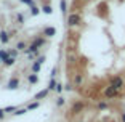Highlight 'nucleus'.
<instances>
[{
	"label": "nucleus",
	"instance_id": "obj_1",
	"mask_svg": "<svg viewBox=\"0 0 125 122\" xmlns=\"http://www.w3.org/2000/svg\"><path fill=\"white\" fill-rule=\"evenodd\" d=\"M79 24H80V16L79 15L72 13V15L67 16V26L69 27H75V26H79Z\"/></svg>",
	"mask_w": 125,
	"mask_h": 122
},
{
	"label": "nucleus",
	"instance_id": "obj_2",
	"mask_svg": "<svg viewBox=\"0 0 125 122\" xmlns=\"http://www.w3.org/2000/svg\"><path fill=\"white\" fill-rule=\"evenodd\" d=\"M111 87H114L115 90H120L122 87H124V79L119 77V76H115V77L111 80Z\"/></svg>",
	"mask_w": 125,
	"mask_h": 122
},
{
	"label": "nucleus",
	"instance_id": "obj_3",
	"mask_svg": "<svg viewBox=\"0 0 125 122\" xmlns=\"http://www.w3.org/2000/svg\"><path fill=\"white\" fill-rule=\"evenodd\" d=\"M104 96H106V98H114V96H117V90L109 85V87L104 89Z\"/></svg>",
	"mask_w": 125,
	"mask_h": 122
},
{
	"label": "nucleus",
	"instance_id": "obj_4",
	"mask_svg": "<svg viewBox=\"0 0 125 122\" xmlns=\"http://www.w3.org/2000/svg\"><path fill=\"white\" fill-rule=\"evenodd\" d=\"M8 89L10 90H16L19 87V79L18 77H13V79H10V80H8V85H7Z\"/></svg>",
	"mask_w": 125,
	"mask_h": 122
},
{
	"label": "nucleus",
	"instance_id": "obj_5",
	"mask_svg": "<svg viewBox=\"0 0 125 122\" xmlns=\"http://www.w3.org/2000/svg\"><path fill=\"white\" fill-rule=\"evenodd\" d=\"M43 35H45V37H53V35H56V29L52 27V26L45 27V29H43Z\"/></svg>",
	"mask_w": 125,
	"mask_h": 122
},
{
	"label": "nucleus",
	"instance_id": "obj_6",
	"mask_svg": "<svg viewBox=\"0 0 125 122\" xmlns=\"http://www.w3.org/2000/svg\"><path fill=\"white\" fill-rule=\"evenodd\" d=\"M0 42L2 44H8L10 42V34L7 31H0Z\"/></svg>",
	"mask_w": 125,
	"mask_h": 122
},
{
	"label": "nucleus",
	"instance_id": "obj_7",
	"mask_svg": "<svg viewBox=\"0 0 125 122\" xmlns=\"http://www.w3.org/2000/svg\"><path fill=\"white\" fill-rule=\"evenodd\" d=\"M27 82H29L31 85H35V84H39V74H29L27 76Z\"/></svg>",
	"mask_w": 125,
	"mask_h": 122
},
{
	"label": "nucleus",
	"instance_id": "obj_8",
	"mask_svg": "<svg viewBox=\"0 0 125 122\" xmlns=\"http://www.w3.org/2000/svg\"><path fill=\"white\" fill-rule=\"evenodd\" d=\"M59 10H61L62 15H66V13H67V2H66V0H59Z\"/></svg>",
	"mask_w": 125,
	"mask_h": 122
},
{
	"label": "nucleus",
	"instance_id": "obj_9",
	"mask_svg": "<svg viewBox=\"0 0 125 122\" xmlns=\"http://www.w3.org/2000/svg\"><path fill=\"white\" fill-rule=\"evenodd\" d=\"M48 92H50V90H48V89H45V90H42V92L35 93V100H43L45 96L48 95Z\"/></svg>",
	"mask_w": 125,
	"mask_h": 122
},
{
	"label": "nucleus",
	"instance_id": "obj_10",
	"mask_svg": "<svg viewBox=\"0 0 125 122\" xmlns=\"http://www.w3.org/2000/svg\"><path fill=\"white\" fill-rule=\"evenodd\" d=\"M40 67H42V64H39L37 61H34L32 63V72L34 74H39V72H40Z\"/></svg>",
	"mask_w": 125,
	"mask_h": 122
},
{
	"label": "nucleus",
	"instance_id": "obj_11",
	"mask_svg": "<svg viewBox=\"0 0 125 122\" xmlns=\"http://www.w3.org/2000/svg\"><path fill=\"white\" fill-rule=\"evenodd\" d=\"M26 48H27L26 42H18V45H16V50L18 52H26Z\"/></svg>",
	"mask_w": 125,
	"mask_h": 122
},
{
	"label": "nucleus",
	"instance_id": "obj_12",
	"mask_svg": "<svg viewBox=\"0 0 125 122\" xmlns=\"http://www.w3.org/2000/svg\"><path fill=\"white\" fill-rule=\"evenodd\" d=\"M42 11H43L45 15H52L53 8H52V5H43V7H42Z\"/></svg>",
	"mask_w": 125,
	"mask_h": 122
},
{
	"label": "nucleus",
	"instance_id": "obj_13",
	"mask_svg": "<svg viewBox=\"0 0 125 122\" xmlns=\"http://www.w3.org/2000/svg\"><path fill=\"white\" fill-rule=\"evenodd\" d=\"M15 63H16V58H11V56H8V58L3 61V64H5V66H13Z\"/></svg>",
	"mask_w": 125,
	"mask_h": 122
},
{
	"label": "nucleus",
	"instance_id": "obj_14",
	"mask_svg": "<svg viewBox=\"0 0 125 122\" xmlns=\"http://www.w3.org/2000/svg\"><path fill=\"white\" fill-rule=\"evenodd\" d=\"M83 108V103H80V101H77V103H74V106H72V111L74 112H79Z\"/></svg>",
	"mask_w": 125,
	"mask_h": 122
},
{
	"label": "nucleus",
	"instance_id": "obj_15",
	"mask_svg": "<svg viewBox=\"0 0 125 122\" xmlns=\"http://www.w3.org/2000/svg\"><path fill=\"white\" fill-rule=\"evenodd\" d=\"M8 50H0V59H2V61H5V59L8 58Z\"/></svg>",
	"mask_w": 125,
	"mask_h": 122
},
{
	"label": "nucleus",
	"instance_id": "obj_16",
	"mask_svg": "<svg viewBox=\"0 0 125 122\" xmlns=\"http://www.w3.org/2000/svg\"><path fill=\"white\" fill-rule=\"evenodd\" d=\"M26 112H27L26 108H21V109H16V111L13 112V116H22V114H26Z\"/></svg>",
	"mask_w": 125,
	"mask_h": 122
},
{
	"label": "nucleus",
	"instance_id": "obj_17",
	"mask_svg": "<svg viewBox=\"0 0 125 122\" xmlns=\"http://www.w3.org/2000/svg\"><path fill=\"white\" fill-rule=\"evenodd\" d=\"M34 44H35V45H37V47L40 48V47H42V45H43V44H45V39H43V37H39V39H35V40H34Z\"/></svg>",
	"mask_w": 125,
	"mask_h": 122
},
{
	"label": "nucleus",
	"instance_id": "obj_18",
	"mask_svg": "<svg viewBox=\"0 0 125 122\" xmlns=\"http://www.w3.org/2000/svg\"><path fill=\"white\" fill-rule=\"evenodd\" d=\"M18 50H16V48H10V50H8V55L11 56V58H16V56H18Z\"/></svg>",
	"mask_w": 125,
	"mask_h": 122
},
{
	"label": "nucleus",
	"instance_id": "obj_19",
	"mask_svg": "<svg viewBox=\"0 0 125 122\" xmlns=\"http://www.w3.org/2000/svg\"><path fill=\"white\" fill-rule=\"evenodd\" d=\"M39 13H40V8H37L35 5H34V7H31V15H32V16H37Z\"/></svg>",
	"mask_w": 125,
	"mask_h": 122
},
{
	"label": "nucleus",
	"instance_id": "obj_20",
	"mask_svg": "<svg viewBox=\"0 0 125 122\" xmlns=\"http://www.w3.org/2000/svg\"><path fill=\"white\" fill-rule=\"evenodd\" d=\"M64 103H66V100H64L62 96H59L58 100H56V106H58V108H61V106H62V104H64Z\"/></svg>",
	"mask_w": 125,
	"mask_h": 122
},
{
	"label": "nucleus",
	"instance_id": "obj_21",
	"mask_svg": "<svg viewBox=\"0 0 125 122\" xmlns=\"http://www.w3.org/2000/svg\"><path fill=\"white\" fill-rule=\"evenodd\" d=\"M39 106H40V103H39V101H34V103H31L29 106H27V109H37Z\"/></svg>",
	"mask_w": 125,
	"mask_h": 122
},
{
	"label": "nucleus",
	"instance_id": "obj_22",
	"mask_svg": "<svg viewBox=\"0 0 125 122\" xmlns=\"http://www.w3.org/2000/svg\"><path fill=\"white\" fill-rule=\"evenodd\" d=\"M16 109H18L16 106H7V108H3V111H5V112H15Z\"/></svg>",
	"mask_w": 125,
	"mask_h": 122
},
{
	"label": "nucleus",
	"instance_id": "obj_23",
	"mask_svg": "<svg viewBox=\"0 0 125 122\" xmlns=\"http://www.w3.org/2000/svg\"><path fill=\"white\" fill-rule=\"evenodd\" d=\"M22 5H27V7H34V0H19Z\"/></svg>",
	"mask_w": 125,
	"mask_h": 122
},
{
	"label": "nucleus",
	"instance_id": "obj_24",
	"mask_svg": "<svg viewBox=\"0 0 125 122\" xmlns=\"http://www.w3.org/2000/svg\"><path fill=\"white\" fill-rule=\"evenodd\" d=\"M55 89H56V82H55V79H52L50 84H48V90H55Z\"/></svg>",
	"mask_w": 125,
	"mask_h": 122
},
{
	"label": "nucleus",
	"instance_id": "obj_25",
	"mask_svg": "<svg viewBox=\"0 0 125 122\" xmlns=\"http://www.w3.org/2000/svg\"><path fill=\"white\" fill-rule=\"evenodd\" d=\"M16 19H18L19 24H22V22H24V16H22L21 13H19V15H16Z\"/></svg>",
	"mask_w": 125,
	"mask_h": 122
},
{
	"label": "nucleus",
	"instance_id": "obj_26",
	"mask_svg": "<svg viewBox=\"0 0 125 122\" xmlns=\"http://www.w3.org/2000/svg\"><path fill=\"white\" fill-rule=\"evenodd\" d=\"M56 92H58V93H62V84H56Z\"/></svg>",
	"mask_w": 125,
	"mask_h": 122
},
{
	"label": "nucleus",
	"instance_id": "obj_27",
	"mask_svg": "<svg viewBox=\"0 0 125 122\" xmlns=\"http://www.w3.org/2000/svg\"><path fill=\"white\" fill-rule=\"evenodd\" d=\"M35 61H37L39 64H43V63H45V56H39V58H37Z\"/></svg>",
	"mask_w": 125,
	"mask_h": 122
},
{
	"label": "nucleus",
	"instance_id": "obj_28",
	"mask_svg": "<svg viewBox=\"0 0 125 122\" xmlns=\"http://www.w3.org/2000/svg\"><path fill=\"white\" fill-rule=\"evenodd\" d=\"M74 82H75V84H82V76H75V79H74Z\"/></svg>",
	"mask_w": 125,
	"mask_h": 122
},
{
	"label": "nucleus",
	"instance_id": "obj_29",
	"mask_svg": "<svg viewBox=\"0 0 125 122\" xmlns=\"http://www.w3.org/2000/svg\"><path fill=\"white\" fill-rule=\"evenodd\" d=\"M98 108H99V109H106V108H107V104L103 101V103H99V104H98Z\"/></svg>",
	"mask_w": 125,
	"mask_h": 122
},
{
	"label": "nucleus",
	"instance_id": "obj_30",
	"mask_svg": "<svg viewBox=\"0 0 125 122\" xmlns=\"http://www.w3.org/2000/svg\"><path fill=\"white\" fill-rule=\"evenodd\" d=\"M5 117V111L3 109H0V119H3Z\"/></svg>",
	"mask_w": 125,
	"mask_h": 122
},
{
	"label": "nucleus",
	"instance_id": "obj_31",
	"mask_svg": "<svg viewBox=\"0 0 125 122\" xmlns=\"http://www.w3.org/2000/svg\"><path fill=\"white\" fill-rule=\"evenodd\" d=\"M122 122H125V112L122 114Z\"/></svg>",
	"mask_w": 125,
	"mask_h": 122
},
{
	"label": "nucleus",
	"instance_id": "obj_32",
	"mask_svg": "<svg viewBox=\"0 0 125 122\" xmlns=\"http://www.w3.org/2000/svg\"><path fill=\"white\" fill-rule=\"evenodd\" d=\"M2 63H3V61H2V59H0V64H2Z\"/></svg>",
	"mask_w": 125,
	"mask_h": 122
}]
</instances>
